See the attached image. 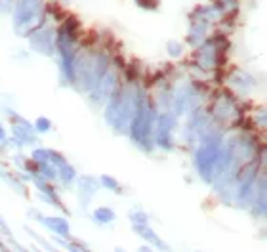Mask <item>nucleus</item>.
I'll list each match as a JSON object with an SVG mask.
<instances>
[{
    "label": "nucleus",
    "mask_w": 267,
    "mask_h": 252,
    "mask_svg": "<svg viewBox=\"0 0 267 252\" xmlns=\"http://www.w3.org/2000/svg\"><path fill=\"white\" fill-rule=\"evenodd\" d=\"M217 155H220V136L217 138H206L204 144L199 147L195 153V165L199 168L201 176L206 181H210L212 170L217 163Z\"/></svg>",
    "instance_id": "nucleus-1"
},
{
    "label": "nucleus",
    "mask_w": 267,
    "mask_h": 252,
    "mask_svg": "<svg viewBox=\"0 0 267 252\" xmlns=\"http://www.w3.org/2000/svg\"><path fill=\"white\" fill-rule=\"evenodd\" d=\"M176 130V115L166 111L159 117V123H157V144L164 149H172L174 147V136L172 132Z\"/></svg>",
    "instance_id": "nucleus-2"
},
{
    "label": "nucleus",
    "mask_w": 267,
    "mask_h": 252,
    "mask_svg": "<svg viewBox=\"0 0 267 252\" xmlns=\"http://www.w3.org/2000/svg\"><path fill=\"white\" fill-rule=\"evenodd\" d=\"M31 48L38 54L52 56L56 52V33L52 29H38L31 33Z\"/></svg>",
    "instance_id": "nucleus-3"
},
{
    "label": "nucleus",
    "mask_w": 267,
    "mask_h": 252,
    "mask_svg": "<svg viewBox=\"0 0 267 252\" xmlns=\"http://www.w3.org/2000/svg\"><path fill=\"white\" fill-rule=\"evenodd\" d=\"M29 214H31V218H35L38 223H42L48 231H52V233H58V235H61V237H69V231H71V227H69L67 218H63V216H44V214H40V212L35 210V209H31Z\"/></svg>",
    "instance_id": "nucleus-4"
},
{
    "label": "nucleus",
    "mask_w": 267,
    "mask_h": 252,
    "mask_svg": "<svg viewBox=\"0 0 267 252\" xmlns=\"http://www.w3.org/2000/svg\"><path fill=\"white\" fill-rule=\"evenodd\" d=\"M206 31H208V25L206 23H201V21H191V27H189V33H187V40L189 44L197 48L199 44H202L206 40Z\"/></svg>",
    "instance_id": "nucleus-5"
},
{
    "label": "nucleus",
    "mask_w": 267,
    "mask_h": 252,
    "mask_svg": "<svg viewBox=\"0 0 267 252\" xmlns=\"http://www.w3.org/2000/svg\"><path fill=\"white\" fill-rule=\"evenodd\" d=\"M100 189V186H98V181H95V178H92V176H82L79 180V195H80V201L82 202H90V199H92V195L95 193Z\"/></svg>",
    "instance_id": "nucleus-6"
},
{
    "label": "nucleus",
    "mask_w": 267,
    "mask_h": 252,
    "mask_svg": "<svg viewBox=\"0 0 267 252\" xmlns=\"http://www.w3.org/2000/svg\"><path fill=\"white\" fill-rule=\"evenodd\" d=\"M134 230H136V233L139 235V237H143L145 241H149V245L157 246V248H160V250L168 248V246L159 239V235H155V231H153L147 223H143V225H134Z\"/></svg>",
    "instance_id": "nucleus-7"
},
{
    "label": "nucleus",
    "mask_w": 267,
    "mask_h": 252,
    "mask_svg": "<svg viewBox=\"0 0 267 252\" xmlns=\"http://www.w3.org/2000/svg\"><path fill=\"white\" fill-rule=\"evenodd\" d=\"M115 210L109 209V207H100V209L94 210V214H92V220L95 223H100V225H107V223H113L115 222Z\"/></svg>",
    "instance_id": "nucleus-8"
},
{
    "label": "nucleus",
    "mask_w": 267,
    "mask_h": 252,
    "mask_svg": "<svg viewBox=\"0 0 267 252\" xmlns=\"http://www.w3.org/2000/svg\"><path fill=\"white\" fill-rule=\"evenodd\" d=\"M75 178H77V170H75V166L69 165V163H63V165L58 166V180L65 186V188H69L72 181H75Z\"/></svg>",
    "instance_id": "nucleus-9"
},
{
    "label": "nucleus",
    "mask_w": 267,
    "mask_h": 252,
    "mask_svg": "<svg viewBox=\"0 0 267 252\" xmlns=\"http://www.w3.org/2000/svg\"><path fill=\"white\" fill-rule=\"evenodd\" d=\"M100 184L105 189H109V191H115V193H120V191H123V188H120L118 180H116V178H113V176H109V174H103V176H101Z\"/></svg>",
    "instance_id": "nucleus-10"
},
{
    "label": "nucleus",
    "mask_w": 267,
    "mask_h": 252,
    "mask_svg": "<svg viewBox=\"0 0 267 252\" xmlns=\"http://www.w3.org/2000/svg\"><path fill=\"white\" fill-rule=\"evenodd\" d=\"M166 52L170 58H180V56H183V52H185V44L180 42V40H168Z\"/></svg>",
    "instance_id": "nucleus-11"
},
{
    "label": "nucleus",
    "mask_w": 267,
    "mask_h": 252,
    "mask_svg": "<svg viewBox=\"0 0 267 252\" xmlns=\"http://www.w3.org/2000/svg\"><path fill=\"white\" fill-rule=\"evenodd\" d=\"M52 121L48 119V117H38L35 121V124H33V128H35V132L36 134H48L52 130Z\"/></svg>",
    "instance_id": "nucleus-12"
},
{
    "label": "nucleus",
    "mask_w": 267,
    "mask_h": 252,
    "mask_svg": "<svg viewBox=\"0 0 267 252\" xmlns=\"http://www.w3.org/2000/svg\"><path fill=\"white\" fill-rule=\"evenodd\" d=\"M130 220L134 222V225H143V223H149V216L145 214V212H130Z\"/></svg>",
    "instance_id": "nucleus-13"
},
{
    "label": "nucleus",
    "mask_w": 267,
    "mask_h": 252,
    "mask_svg": "<svg viewBox=\"0 0 267 252\" xmlns=\"http://www.w3.org/2000/svg\"><path fill=\"white\" fill-rule=\"evenodd\" d=\"M139 8H143V10H149V12H157L159 10V0H145L141 4H137Z\"/></svg>",
    "instance_id": "nucleus-14"
},
{
    "label": "nucleus",
    "mask_w": 267,
    "mask_h": 252,
    "mask_svg": "<svg viewBox=\"0 0 267 252\" xmlns=\"http://www.w3.org/2000/svg\"><path fill=\"white\" fill-rule=\"evenodd\" d=\"M0 230L4 231V233H8V235H10V231H8V225H6V222L2 220V216H0Z\"/></svg>",
    "instance_id": "nucleus-15"
},
{
    "label": "nucleus",
    "mask_w": 267,
    "mask_h": 252,
    "mask_svg": "<svg viewBox=\"0 0 267 252\" xmlns=\"http://www.w3.org/2000/svg\"><path fill=\"white\" fill-rule=\"evenodd\" d=\"M4 140H6V130H4V126L0 124V144H2Z\"/></svg>",
    "instance_id": "nucleus-16"
},
{
    "label": "nucleus",
    "mask_w": 267,
    "mask_h": 252,
    "mask_svg": "<svg viewBox=\"0 0 267 252\" xmlns=\"http://www.w3.org/2000/svg\"><path fill=\"white\" fill-rule=\"evenodd\" d=\"M137 252H151V248H149V246H141Z\"/></svg>",
    "instance_id": "nucleus-17"
},
{
    "label": "nucleus",
    "mask_w": 267,
    "mask_h": 252,
    "mask_svg": "<svg viewBox=\"0 0 267 252\" xmlns=\"http://www.w3.org/2000/svg\"><path fill=\"white\" fill-rule=\"evenodd\" d=\"M116 252H124V250H123V248H116Z\"/></svg>",
    "instance_id": "nucleus-18"
}]
</instances>
